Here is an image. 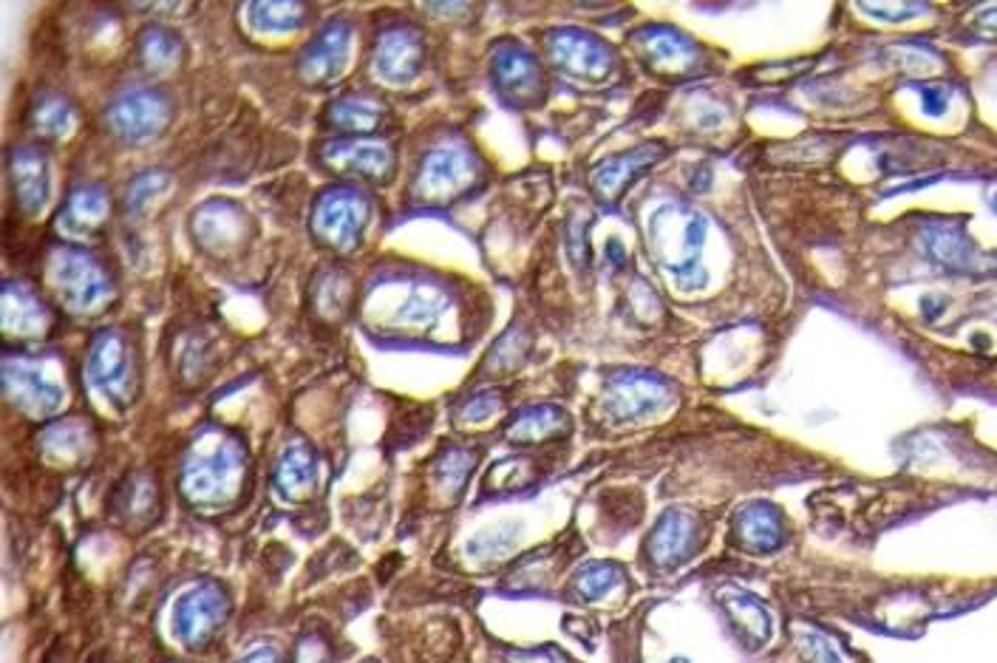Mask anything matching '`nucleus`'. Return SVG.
I'll return each instance as SVG.
<instances>
[{
	"label": "nucleus",
	"instance_id": "obj_4",
	"mask_svg": "<svg viewBox=\"0 0 997 663\" xmlns=\"http://www.w3.org/2000/svg\"><path fill=\"white\" fill-rule=\"evenodd\" d=\"M312 471H315V465H312V457L306 454L304 448H289L287 457L281 459L278 476H281L284 485H301L312 476Z\"/></svg>",
	"mask_w": 997,
	"mask_h": 663
},
{
	"label": "nucleus",
	"instance_id": "obj_6",
	"mask_svg": "<svg viewBox=\"0 0 997 663\" xmlns=\"http://www.w3.org/2000/svg\"><path fill=\"white\" fill-rule=\"evenodd\" d=\"M238 663H281V655L275 649H270V646H258L253 652H247Z\"/></svg>",
	"mask_w": 997,
	"mask_h": 663
},
{
	"label": "nucleus",
	"instance_id": "obj_3",
	"mask_svg": "<svg viewBox=\"0 0 997 663\" xmlns=\"http://www.w3.org/2000/svg\"><path fill=\"white\" fill-rule=\"evenodd\" d=\"M97 377H100L102 386L111 391V397L125 391V383H128V357H125V352L119 346H114V343L102 346V352L97 355Z\"/></svg>",
	"mask_w": 997,
	"mask_h": 663
},
{
	"label": "nucleus",
	"instance_id": "obj_5",
	"mask_svg": "<svg viewBox=\"0 0 997 663\" xmlns=\"http://www.w3.org/2000/svg\"><path fill=\"white\" fill-rule=\"evenodd\" d=\"M295 663H332V658H329V649H326L323 641L309 638V641H304V644L298 646V658H295Z\"/></svg>",
	"mask_w": 997,
	"mask_h": 663
},
{
	"label": "nucleus",
	"instance_id": "obj_1",
	"mask_svg": "<svg viewBox=\"0 0 997 663\" xmlns=\"http://www.w3.org/2000/svg\"><path fill=\"white\" fill-rule=\"evenodd\" d=\"M227 612V601L216 587H199L196 593L185 595L176 607V635L187 646H202L219 629Z\"/></svg>",
	"mask_w": 997,
	"mask_h": 663
},
{
	"label": "nucleus",
	"instance_id": "obj_2",
	"mask_svg": "<svg viewBox=\"0 0 997 663\" xmlns=\"http://www.w3.org/2000/svg\"><path fill=\"white\" fill-rule=\"evenodd\" d=\"M238 471H241V454L224 442L187 468V488L196 499H213L216 493H224L236 482Z\"/></svg>",
	"mask_w": 997,
	"mask_h": 663
}]
</instances>
